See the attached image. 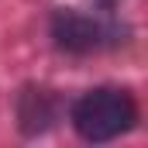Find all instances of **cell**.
<instances>
[{"label": "cell", "mask_w": 148, "mask_h": 148, "mask_svg": "<svg viewBox=\"0 0 148 148\" xmlns=\"http://www.w3.org/2000/svg\"><path fill=\"white\" fill-rule=\"evenodd\" d=\"M138 121V103L127 90L97 86L73 103V127L86 141H114Z\"/></svg>", "instance_id": "obj_1"}, {"label": "cell", "mask_w": 148, "mask_h": 148, "mask_svg": "<svg viewBox=\"0 0 148 148\" xmlns=\"http://www.w3.org/2000/svg\"><path fill=\"white\" fill-rule=\"evenodd\" d=\"M114 31L107 21L100 17H90V14H79V10H59L52 17V38L62 52H73V55H90V52H100L103 45L114 41Z\"/></svg>", "instance_id": "obj_2"}, {"label": "cell", "mask_w": 148, "mask_h": 148, "mask_svg": "<svg viewBox=\"0 0 148 148\" xmlns=\"http://www.w3.org/2000/svg\"><path fill=\"white\" fill-rule=\"evenodd\" d=\"M21 121H24L28 131H38V127H45L48 121H55V97L45 93V90L24 93V100H21Z\"/></svg>", "instance_id": "obj_3"}]
</instances>
